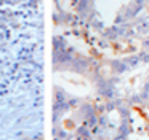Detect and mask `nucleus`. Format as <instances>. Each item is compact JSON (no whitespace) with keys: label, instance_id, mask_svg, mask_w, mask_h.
Segmentation results:
<instances>
[]
</instances>
